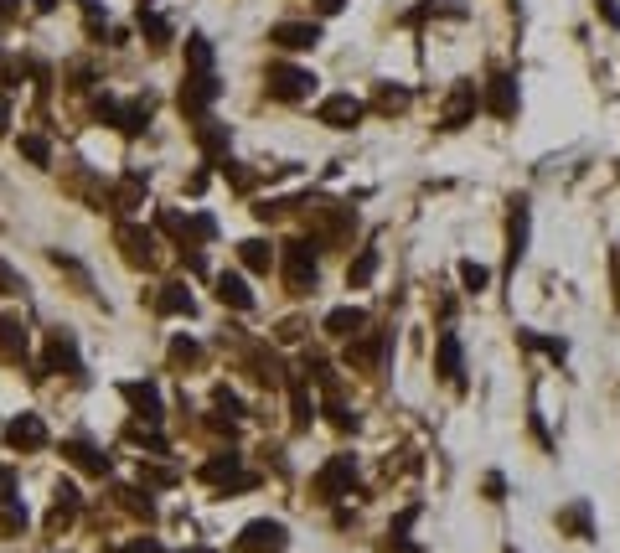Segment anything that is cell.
<instances>
[{
	"mask_svg": "<svg viewBox=\"0 0 620 553\" xmlns=\"http://www.w3.org/2000/svg\"><path fill=\"white\" fill-rule=\"evenodd\" d=\"M460 285H465V295H486L491 290V269L476 264V259H460Z\"/></svg>",
	"mask_w": 620,
	"mask_h": 553,
	"instance_id": "4dcf8cb0",
	"label": "cell"
},
{
	"mask_svg": "<svg viewBox=\"0 0 620 553\" xmlns=\"http://www.w3.org/2000/svg\"><path fill=\"white\" fill-rule=\"evenodd\" d=\"M155 311H161V316H192L197 300L186 295V285H161V295H155Z\"/></svg>",
	"mask_w": 620,
	"mask_h": 553,
	"instance_id": "603a6c76",
	"label": "cell"
},
{
	"mask_svg": "<svg viewBox=\"0 0 620 553\" xmlns=\"http://www.w3.org/2000/svg\"><path fill=\"white\" fill-rule=\"evenodd\" d=\"M52 497H57V502H52L47 528H52V533H62V528L73 522V512H78V502H83V497H78V486H73V481H57V491H52Z\"/></svg>",
	"mask_w": 620,
	"mask_h": 553,
	"instance_id": "ffe728a7",
	"label": "cell"
},
{
	"mask_svg": "<svg viewBox=\"0 0 620 553\" xmlns=\"http://www.w3.org/2000/svg\"><path fill=\"white\" fill-rule=\"evenodd\" d=\"M326 414H331V424H336V429H357V414H347V409L336 404V398L326 404Z\"/></svg>",
	"mask_w": 620,
	"mask_h": 553,
	"instance_id": "ee69618b",
	"label": "cell"
},
{
	"mask_svg": "<svg viewBox=\"0 0 620 553\" xmlns=\"http://www.w3.org/2000/svg\"><path fill=\"white\" fill-rule=\"evenodd\" d=\"M316 249H321L316 238H295V243H285V285H290L295 295H310V290H316Z\"/></svg>",
	"mask_w": 620,
	"mask_h": 553,
	"instance_id": "3957f363",
	"label": "cell"
},
{
	"mask_svg": "<svg viewBox=\"0 0 620 553\" xmlns=\"http://www.w3.org/2000/svg\"><path fill=\"white\" fill-rule=\"evenodd\" d=\"M238 259H243V269H254V274H269V264H274V254H269V243H264V238L238 243Z\"/></svg>",
	"mask_w": 620,
	"mask_h": 553,
	"instance_id": "f1b7e54d",
	"label": "cell"
},
{
	"mask_svg": "<svg viewBox=\"0 0 620 553\" xmlns=\"http://www.w3.org/2000/svg\"><path fill=\"white\" fill-rule=\"evenodd\" d=\"M21 156H26L31 166H47V161H52V145H47L42 135H21Z\"/></svg>",
	"mask_w": 620,
	"mask_h": 553,
	"instance_id": "d590c367",
	"label": "cell"
},
{
	"mask_svg": "<svg viewBox=\"0 0 620 553\" xmlns=\"http://www.w3.org/2000/svg\"><path fill=\"white\" fill-rule=\"evenodd\" d=\"M610 269H615V300H620V259H610Z\"/></svg>",
	"mask_w": 620,
	"mask_h": 553,
	"instance_id": "9f6ffc18",
	"label": "cell"
},
{
	"mask_svg": "<svg viewBox=\"0 0 620 553\" xmlns=\"http://www.w3.org/2000/svg\"><path fill=\"white\" fill-rule=\"evenodd\" d=\"M264 83H269V99H279V104H300V99L316 94V73L295 68V63H269Z\"/></svg>",
	"mask_w": 620,
	"mask_h": 553,
	"instance_id": "6da1fadb",
	"label": "cell"
},
{
	"mask_svg": "<svg viewBox=\"0 0 620 553\" xmlns=\"http://www.w3.org/2000/svg\"><path fill=\"white\" fill-rule=\"evenodd\" d=\"M233 543H238V553H285L290 548V528H285V522H274V517H254V522H243V533Z\"/></svg>",
	"mask_w": 620,
	"mask_h": 553,
	"instance_id": "8992f818",
	"label": "cell"
},
{
	"mask_svg": "<svg viewBox=\"0 0 620 553\" xmlns=\"http://www.w3.org/2000/svg\"><path fill=\"white\" fill-rule=\"evenodd\" d=\"M248 362H254V378H259V383H269V388L285 383V362H279L269 347H254V352H248Z\"/></svg>",
	"mask_w": 620,
	"mask_h": 553,
	"instance_id": "484cf974",
	"label": "cell"
},
{
	"mask_svg": "<svg viewBox=\"0 0 620 553\" xmlns=\"http://www.w3.org/2000/svg\"><path fill=\"white\" fill-rule=\"evenodd\" d=\"M130 440H135V445H150V450H166V440L155 435V429H140V424L130 429Z\"/></svg>",
	"mask_w": 620,
	"mask_h": 553,
	"instance_id": "f6af8a7d",
	"label": "cell"
},
{
	"mask_svg": "<svg viewBox=\"0 0 620 553\" xmlns=\"http://www.w3.org/2000/svg\"><path fill=\"white\" fill-rule=\"evenodd\" d=\"M223 171H228V181H233V187H238V192H248V187H254V176H248L243 166H233V161H223Z\"/></svg>",
	"mask_w": 620,
	"mask_h": 553,
	"instance_id": "bcb514c9",
	"label": "cell"
},
{
	"mask_svg": "<svg viewBox=\"0 0 620 553\" xmlns=\"http://www.w3.org/2000/svg\"><path fill=\"white\" fill-rule=\"evenodd\" d=\"M0 357H11V362L26 357V326L16 316H0Z\"/></svg>",
	"mask_w": 620,
	"mask_h": 553,
	"instance_id": "d4e9b609",
	"label": "cell"
},
{
	"mask_svg": "<svg viewBox=\"0 0 620 553\" xmlns=\"http://www.w3.org/2000/svg\"><path fill=\"white\" fill-rule=\"evenodd\" d=\"M481 104H486V114H491V119H517V109H522L517 78H512L507 68H496V73L481 83Z\"/></svg>",
	"mask_w": 620,
	"mask_h": 553,
	"instance_id": "52a82bcc",
	"label": "cell"
},
{
	"mask_svg": "<svg viewBox=\"0 0 620 553\" xmlns=\"http://www.w3.org/2000/svg\"><path fill=\"white\" fill-rule=\"evenodd\" d=\"M197 357H202V347L192 342V336H176V342H171V362H176V367H192Z\"/></svg>",
	"mask_w": 620,
	"mask_h": 553,
	"instance_id": "f35d334b",
	"label": "cell"
},
{
	"mask_svg": "<svg viewBox=\"0 0 620 553\" xmlns=\"http://www.w3.org/2000/svg\"><path fill=\"white\" fill-rule=\"evenodd\" d=\"M326 336H336V342H352V336L367 331V311L362 305H336V311H326Z\"/></svg>",
	"mask_w": 620,
	"mask_h": 553,
	"instance_id": "9a60e30c",
	"label": "cell"
},
{
	"mask_svg": "<svg viewBox=\"0 0 620 553\" xmlns=\"http://www.w3.org/2000/svg\"><path fill=\"white\" fill-rule=\"evenodd\" d=\"M388 347H393V331H362V336H352L347 342V362H357V367H378L388 362Z\"/></svg>",
	"mask_w": 620,
	"mask_h": 553,
	"instance_id": "7c38bea8",
	"label": "cell"
},
{
	"mask_svg": "<svg viewBox=\"0 0 620 553\" xmlns=\"http://www.w3.org/2000/svg\"><path fill=\"white\" fill-rule=\"evenodd\" d=\"M517 342L522 347H533V352H543V357H553V362H564L569 357V342H564V336H538V331H517Z\"/></svg>",
	"mask_w": 620,
	"mask_h": 553,
	"instance_id": "4316f807",
	"label": "cell"
},
{
	"mask_svg": "<svg viewBox=\"0 0 620 553\" xmlns=\"http://www.w3.org/2000/svg\"><path fill=\"white\" fill-rule=\"evenodd\" d=\"M119 249H124V259H130V264H150V259H155V233L124 223V228H119Z\"/></svg>",
	"mask_w": 620,
	"mask_h": 553,
	"instance_id": "d6986e66",
	"label": "cell"
},
{
	"mask_svg": "<svg viewBox=\"0 0 620 553\" xmlns=\"http://www.w3.org/2000/svg\"><path fill=\"white\" fill-rule=\"evenodd\" d=\"M140 32H145L150 47H166V42H171V21H166V16H155L150 6H140Z\"/></svg>",
	"mask_w": 620,
	"mask_h": 553,
	"instance_id": "1f68e13d",
	"label": "cell"
},
{
	"mask_svg": "<svg viewBox=\"0 0 620 553\" xmlns=\"http://www.w3.org/2000/svg\"><path fill=\"white\" fill-rule=\"evenodd\" d=\"M217 300H223V305H233V311H248V305H254V290L243 285V274L223 269V274H217Z\"/></svg>",
	"mask_w": 620,
	"mask_h": 553,
	"instance_id": "7402d4cb",
	"label": "cell"
},
{
	"mask_svg": "<svg viewBox=\"0 0 620 553\" xmlns=\"http://www.w3.org/2000/svg\"><path fill=\"white\" fill-rule=\"evenodd\" d=\"M6 445H16V450H42V445H47V424H42L37 414L11 419V424H6Z\"/></svg>",
	"mask_w": 620,
	"mask_h": 553,
	"instance_id": "2e32d148",
	"label": "cell"
},
{
	"mask_svg": "<svg viewBox=\"0 0 620 553\" xmlns=\"http://www.w3.org/2000/svg\"><path fill=\"white\" fill-rule=\"evenodd\" d=\"M119 507H124V512H135V517H145V522L155 517V502H150V497H140L135 486H124V491H119Z\"/></svg>",
	"mask_w": 620,
	"mask_h": 553,
	"instance_id": "e575fe53",
	"label": "cell"
},
{
	"mask_svg": "<svg viewBox=\"0 0 620 553\" xmlns=\"http://www.w3.org/2000/svg\"><path fill=\"white\" fill-rule=\"evenodd\" d=\"M109 553H161V548H155L150 538H135V543H124V548H109Z\"/></svg>",
	"mask_w": 620,
	"mask_h": 553,
	"instance_id": "c3c4849f",
	"label": "cell"
},
{
	"mask_svg": "<svg viewBox=\"0 0 620 553\" xmlns=\"http://www.w3.org/2000/svg\"><path fill=\"white\" fill-rule=\"evenodd\" d=\"M595 16H600L605 26H615V32H620V0H595Z\"/></svg>",
	"mask_w": 620,
	"mask_h": 553,
	"instance_id": "7bdbcfd3",
	"label": "cell"
},
{
	"mask_svg": "<svg viewBox=\"0 0 620 553\" xmlns=\"http://www.w3.org/2000/svg\"><path fill=\"white\" fill-rule=\"evenodd\" d=\"M486 104H481V83H471V78H460L455 88H450V99H445V114H440V130L445 135H455V130H465L471 119L481 114Z\"/></svg>",
	"mask_w": 620,
	"mask_h": 553,
	"instance_id": "5b68a950",
	"label": "cell"
},
{
	"mask_svg": "<svg viewBox=\"0 0 620 553\" xmlns=\"http://www.w3.org/2000/svg\"><path fill=\"white\" fill-rule=\"evenodd\" d=\"M527 243H533V202L512 197L507 202V274H517V264L527 259Z\"/></svg>",
	"mask_w": 620,
	"mask_h": 553,
	"instance_id": "277c9868",
	"label": "cell"
},
{
	"mask_svg": "<svg viewBox=\"0 0 620 553\" xmlns=\"http://www.w3.org/2000/svg\"><path fill=\"white\" fill-rule=\"evenodd\" d=\"M486 497H491V502H502V497H507V481H502V471H491V476H486Z\"/></svg>",
	"mask_w": 620,
	"mask_h": 553,
	"instance_id": "7dc6e473",
	"label": "cell"
},
{
	"mask_svg": "<svg viewBox=\"0 0 620 553\" xmlns=\"http://www.w3.org/2000/svg\"><path fill=\"white\" fill-rule=\"evenodd\" d=\"M553 528L564 538H574V543H595V507H589V497H574L569 507H558Z\"/></svg>",
	"mask_w": 620,
	"mask_h": 553,
	"instance_id": "9c48e42d",
	"label": "cell"
},
{
	"mask_svg": "<svg viewBox=\"0 0 620 553\" xmlns=\"http://www.w3.org/2000/svg\"><path fill=\"white\" fill-rule=\"evenodd\" d=\"M269 42L279 52H310V47L321 42V26L316 21H279L274 32H269Z\"/></svg>",
	"mask_w": 620,
	"mask_h": 553,
	"instance_id": "4fadbf2b",
	"label": "cell"
},
{
	"mask_svg": "<svg viewBox=\"0 0 620 553\" xmlns=\"http://www.w3.org/2000/svg\"><path fill=\"white\" fill-rule=\"evenodd\" d=\"M434 373L450 388H465V347H460V331H450V326L434 336Z\"/></svg>",
	"mask_w": 620,
	"mask_h": 553,
	"instance_id": "ba28073f",
	"label": "cell"
},
{
	"mask_svg": "<svg viewBox=\"0 0 620 553\" xmlns=\"http://www.w3.org/2000/svg\"><path fill=\"white\" fill-rule=\"evenodd\" d=\"M507 553H517V548H507Z\"/></svg>",
	"mask_w": 620,
	"mask_h": 553,
	"instance_id": "6f0895ef",
	"label": "cell"
},
{
	"mask_svg": "<svg viewBox=\"0 0 620 553\" xmlns=\"http://www.w3.org/2000/svg\"><path fill=\"white\" fill-rule=\"evenodd\" d=\"M181 264L192 269V274H207V259H202V254H181Z\"/></svg>",
	"mask_w": 620,
	"mask_h": 553,
	"instance_id": "816d5d0a",
	"label": "cell"
},
{
	"mask_svg": "<svg viewBox=\"0 0 620 553\" xmlns=\"http://www.w3.org/2000/svg\"><path fill=\"white\" fill-rule=\"evenodd\" d=\"M290 398H295V429H310V419H316V404H310L305 383H290Z\"/></svg>",
	"mask_w": 620,
	"mask_h": 553,
	"instance_id": "836d02e7",
	"label": "cell"
},
{
	"mask_svg": "<svg viewBox=\"0 0 620 553\" xmlns=\"http://www.w3.org/2000/svg\"><path fill=\"white\" fill-rule=\"evenodd\" d=\"M42 367H47V373H68V378H88V373H83V357H78V347H73V336H68V331H52V336H47V352H42Z\"/></svg>",
	"mask_w": 620,
	"mask_h": 553,
	"instance_id": "30bf717a",
	"label": "cell"
},
{
	"mask_svg": "<svg viewBox=\"0 0 620 553\" xmlns=\"http://www.w3.org/2000/svg\"><path fill=\"white\" fill-rule=\"evenodd\" d=\"M6 16H16V0H0V21H6Z\"/></svg>",
	"mask_w": 620,
	"mask_h": 553,
	"instance_id": "11a10c76",
	"label": "cell"
},
{
	"mask_svg": "<svg viewBox=\"0 0 620 553\" xmlns=\"http://www.w3.org/2000/svg\"><path fill=\"white\" fill-rule=\"evenodd\" d=\"M341 6H347V0H321V11H326V16H336Z\"/></svg>",
	"mask_w": 620,
	"mask_h": 553,
	"instance_id": "db71d44e",
	"label": "cell"
},
{
	"mask_svg": "<svg viewBox=\"0 0 620 553\" xmlns=\"http://www.w3.org/2000/svg\"><path fill=\"white\" fill-rule=\"evenodd\" d=\"M362 114H367V104L357 94H331L316 109V119H321L326 130H352V125H362Z\"/></svg>",
	"mask_w": 620,
	"mask_h": 553,
	"instance_id": "8fae6325",
	"label": "cell"
},
{
	"mask_svg": "<svg viewBox=\"0 0 620 553\" xmlns=\"http://www.w3.org/2000/svg\"><path fill=\"white\" fill-rule=\"evenodd\" d=\"M119 393L130 398V409H135V414H145L150 424L161 419V388H155V383H124Z\"/></svg>",
	"mask_w": 620,
	"mask_h": 553,
	"instance_id": "44dd1931",
	"label": "cell"
},
{
	"mask_svg": "<svg viewBox=\"0 0 620 553\" xmlns=\"http://www.w3.org/2000/svg\"><path fill=\"white\" fill-rule=\"evenodd\" d=\"M21 528H26V507H21V502H0V533L11 538V533H21Z\"/></svg>",
	"mask_w": 620,
	"mask_h": 553,
	"instance_id": "8d00e7d4",
	"label": "cell"
},
{
	"mask_svg": "<svg viewBox=\"0 0 620 553\" xmlns=\"http://www.w3.org/2000/svg\"><path fill=\"white\" fill-rule=\"evenodd\" d=\"M300 336H305L300 321H285V326H279V342H300Z\"/></svg>",
	"mask_w": 620,
	"mask_h": 553,
	"instance_id": "681fc988",
	"label": "cell"
},
{
	"mask_svg": "<svg viewBox=\"0 0 620 553\" xmlns=\"http://www.w3.org/2000/svg\"><path fill=\"white\" fill-rule=\"evenodd\" d=\"M26 285H21V274L6 264V259H0V295H21Z\"/></svg>",
	"mask_w": 620,
	"mask_h": 553,
	"instance_id": "ab89813d",
	"label": "cell"
},
{
	"mask_svg": "<svg viewBox=\"0 0 620 553\" xmlns=\"http://www.w3.org/2000/svg\"><path fill=\"white\" fill-rule=\"evenodd\" d=\"M140 481H150V486H176V471H166V466H140Z\"/></svg>",
	"mask_w": 620,
	"mask_h": 553,
	"instance_id": "b9f144b4",
	"label": "cell"
},
{
	"mask_svg": "<svg viewBox=\"0 0 620 553\" xmlns=\"http://www.w3.org/2000/svg\"><path fill=\"white\" fill-rule=\"evenodd\" d=\"M378 109H383V114L409 109V88H393V83H383V88H378Z\"/></svg>",
	"mask_w": 620,
	"mask_h": 553,
	"instance_id": "74e56055",
	"label": "cell"
},
{
	"mask_svg": "<svg viewBox=\"0 0 620 553\" xmlns=\"http://www.w3.org/2000/svg\"><path fill=\"white\" fill-rule=\"evenodd\" d=\"M372 274H378V249H362V254L347 264V285L362 290V285H372Z\"/></svg>",
	"mask_w": 620,
	"mask_h": 553,
	"instance_id": "f546056e",
	"label": "cell"
},
{
	"mask_svg": "<svg viewBox=\"0 0 620 553\" xmlns=\"http://www.w3.org/2000/svg\"><path fill=\"white\" fill-rule=\"evenodd\" d=\"M233 476H243V455L238 450H217L202 466V481H233Z\"/></svg>",
	"mask_w": 620,
	"mask_h": 553,
	"instance_id": "cb8c5ba5",
	"label": "cell"
},
{
	"mask_svg": "<svg viewBox=\"0 0 620 553\" xmlns=\"http://www.w3.org/2000/svg\"><path fill=\"white\" fill-rule=\"evenodd\" d=\"M357 491V455H331L316 471V502H341Z\"/></svg>",
	"mask_w": 620,
	"mask_h": 553,
	"instance_id": "7a4b0ae2",
	"label": "cell"
},
{
	"mask_svg": "<svg viewBox=\"0 0 620 553\" xmlns=\"http://www.w3.org/2000/svg\"><path fill=\"white\" fill-rule=\"evenodd\" d=\"M6 125H11V99L0 94V135H6Z\"/></svg>",
	"mask_w": 620,
	"mask_h": 553,
	"instance_id": "f5cc1de1",
	"label": "cell"
},
{
	"mask_svg": "<svg viewBox=\"0 0 620 553\" xmlns=\"http://www.w3.org/2000/svg\"><path fill=\"white\" fill-rule=\"evenodd\" d=\"M11 486H16V471H11V466H0V497H11Z\"/></svg>",
	"mask_w": 620,
	"mask_h": 553,
	"instance_id": "f907efd6",
	"label": "cell"
},
{
	"mask_svg": "<svg viewBox=\"0 0 620 553\" xmlns=\"http://www.w3.org/2000/svg\"><path fill=\"white\" fill-rule=\"evenodd\" d=\"M62 455H68L78 471H88V476H109V455L99 445H88V440H68V445H62Z\"/></svg>",
	"mask_w": 620,
	"mask_h": 553,
	"instance_id": "e0dca14e",
	"label": "cell"
},
{
	"mask_svg": "<svg viewBox=\"0 0 620 553\" xmlns=\"http://www.w3.org/2000/svg\"><path fill=\"white\" fill-rule=\"evenodd\" d=\"M217 94H223V83H217L212 73H186V83H181V114H202Z\"/></svg>",
	"mask_w": 620,
	"mask_h": 553,
	"instance_id": "5bb4252c",
	"label": "cell"
},
{
	"mask_svg": "<svg viewBox=\"0 0 620 553\" xmlns=\"http://www.w3.org/2000/svg\"><path fill=\"white\" fill-rule=\"evenodd\" d=\"M212 398H217V409H228V414H243V404H238V393H233L228 383H217V388H212Z\"/></svg>",
	"mask_w": 620,
	"mask_h": 553,
	"instance_id": "60d3db41",
	"label": "cell"
},
{
	"mask_svg": "<svg viewBox=\"0 0 620 553\" xmlns=\"http://www.w3.org/2000/svg\"><path fill=\"white\" fill-rule=\"evenodd\" d=\"M186 68H192V73H212V42L207 37L186 42Z\"/></svg>",
	"mask_w": 620,
	"mask_h": 553,
	"instance_id": "d6a6232c",
	"label": "cell"
},
{
	"mask_svg": "<svg viewBox=\"0 0 620 553\" xmlns=\"http://www.w3.org/2000/svg\"><path fill=\"white\" fill-rule=\"evenodd\" d=\"M197 145H202V156H207V161H223V156H228V145H233V130H228V125H217V119H202V125H197Z\"/></svg>",
	"mask_w": 620,
	"mask_h": 553,
	"instance_id": "ac0fdd59",
	"label": "cell"
},
{
	"mask_svg": "<svg viewBox=\"0 0 620 553\" xmlns=\"http://www.w3.org/2000/svg\"><path fill=\"white\" fill-rule=\"evenodd\" d=\"M140 202H145V176L135 171V176H124L114 187V212H135Z\"/></svg>",
	"mask_w": 620,
	"mask_h": 553,
	"instance_id": "83f0119b",
	"label": "cell"
}]
</instances>
